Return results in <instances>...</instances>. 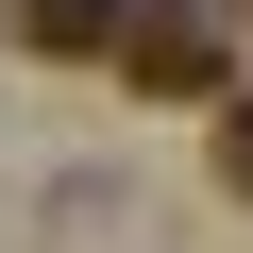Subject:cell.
Segmentation results:
<instances>
[{
	"label": "cell",
	"mask_w": 253,
	"mask_h": 253,
	"mask_svg": "<svg viewBox=\"0 0 253 253\" xmlns=\"http://www.w3.org/2000/svg\"><path fill=\"white\" fill-rule=\"evenodd\" d=\"M135 101H219L236 84V0H135V34L101 51Z\"/></svg>",
	"instance_id": "1"
},
{
	"label": "cell",
	"mask_w": 253,
	"mask_h": 253,
	"mask_svg": "<svg viewBox=\"0 0 253 253\" xmlns=\"http://www.w3.org/2000/svg\"><path fill=\"white\" fill-rule=\"evenodd\" d=\"M0 34H17V51H51V68H84V51H118V34H135V0H0Z\"/></svg>",
	"instance_id": "2"
},
{
	"label": "cell",
	"mask_w": 253,
	"mask_h": 253,
	"mask_svg": "<svg viewBox=\"0 0 253 253\" xmlns=\"http://www.w3.org/2000/svg\"><path fill=\"white\" fill-rule=\"evenodd\" d=\"M219 186H236V203H253V84H236V101H219Z\"/></svg>",
	"instance_id": "3"
}]
</instances>
